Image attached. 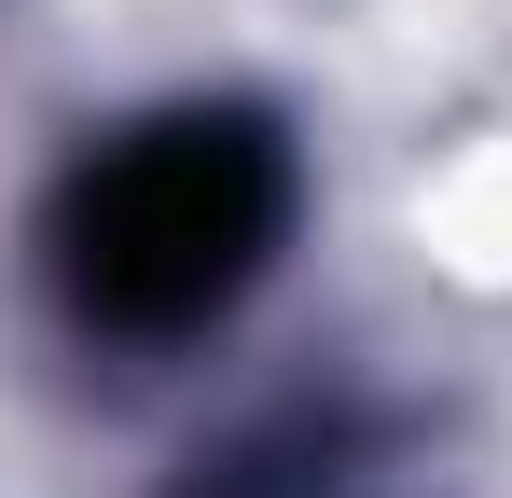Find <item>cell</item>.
I'll return each instance as SVG.
<instances>
[{"instance_id": "obj_1", "label": "cell", "mask_w": 512, "mask_h": 498, "mask_svg": "<svg viewBox=\"0 0 512 498\" xmlns=\"http://www.w3.org/2000/svg\"><path fill=\"white\" fill-rule=\"evenodd\" d=\"M277 222H291V153L263 139L250 111H167V125L111 139V153L70 180L56 277H70V305H84L97 332L167 346V332L222 319L263 277Z\"/></svg>"}]
</instances>
